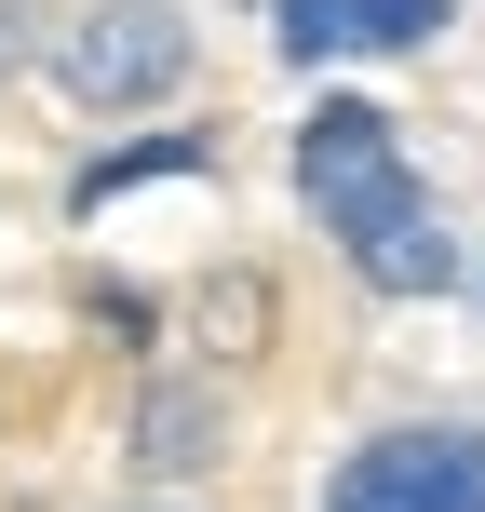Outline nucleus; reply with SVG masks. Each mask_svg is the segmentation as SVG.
Returning a JSON list of instances; mask_svg holds the SVG:
<instances>
[{
    "mask_svg": "<svg viewBox=\"0 0 485 512\" xmlns=\"http://www.w3.org/2000/svg\"><path fill=\"white\" fill-rule=\"evenodd\" d=\"M297 203L337 230V256H364L378 230H405V216H432V189L405 176V135H391V108L337 95L297 122Z\"/></svg>",
    "mask_w": 485,
    "mask_h": 512,
    "instance_id": "obj_1",
    "label": "nucleus"
},
{
    "mask_svg": "<svg viewBox=\"0 0 485 512\" xmlns=\"http://www.w3.org/2000/svg\"><path fill=\"white\" fill-rule=\"evenodd\" d=\"M54 81H68L81 108H162L189 81V14H162V0H95V14L54 27Z\"/></svg>",
    "mask_w": 485,
    "mask_h": 512,
    "instance_id": "obj_2",
    "label": "nucleus"
},
{
    "mask_svg": "<svg viewBox=\"0 0 485 512\" xmlns=\"http://www.w3.org/2000/svg\"><path fill=\"white\" fill-rule=\"evenodd\" d=\"M324 512H485V432H378L324 472Z\"/></svg>",
    "mask_w": 485,
    "mask_h": 512,
    "instance_id": "obj_3",
    "label": "nucleus"
},
{
    "mask_svg": "<svg viewBox=\"0 0 485 512\" xmlns=\"http://www.w3.org/2000/svg\"><path fill=\"white\" fill-rule=\"evenodd\" d=\"M351 270L378 283V297H445V283H459V230H445V216H405V230H378Z\"/></svg>",
    "mask_w": 485,
    "mask_h": 512,
    "instance_id": "obj_4",
    "label": "nucleus"
},
{
    "mask_svg": "<svg viewBox=\"0 0 485 512\" xmlns=\"http://www.w3.org/2000/svg\"><path fill=\"white\" fill-rule=\"evenodd\" d=\"M216 459V391H149L135 405V472H203Z\"/></svg>",
    "mask_w": 485,
    "mask_h": 512,
    "instance_id": "obj_5",
    "label": "nucleus"
},
{
    "mask_svg": "<svg viewBox=\"0 0 485 512\" xmlns=\"http://www.w3.org/2000/svg\"><path fill=\"white\" fill-rule=\"evenodd\" d=\"M270 41L297 68H324V54H351V0H270Z\"/></svg>",
    "mask_w": 485,
    "mask_h": 512,
    "instance_id": "obj_6",
    "label": "nucleus"
},
{
    "mask_svg": "<svg viewBox=\"0 0 485 512\" xmlns=\"http://www.w3.org/2000/svg\"><path fill=\"white\" fill-rule=\"evenodd\" d=\"M445 27V0H351V54H418Z\"/></svg>",
    "mask_w": 485,
    "mask_h": 512,
    "instance_id": "obj_7",
    "label": "nucleus"
},
{
    "mask_svg": "<svg viewBox=\"0 0 485 512\" xmlns=\"http://www.w3.org/2000/svg\"><path fill=\"white\" fill-rule=\"evenodd\" d=\"M472 283H485V270H472Z\"/></svg>",
    "mask_w": 485,
    "mask_h": 512,
    "instance_id": "obj_8",
    "label": "nucleus"
}]
</instances>
